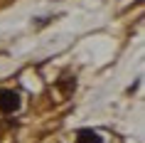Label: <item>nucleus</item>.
<instances>
[{
    "instance_id": "f257e3e1",
    "label": "nucleus",
    "mask_w": 145,
    "mask_h": 143,
    "mask_svg": "<svg viewBox=\"0 0 145 143\" xmlns=\"http://www.w3.org/2000/svg\"><path fill=\"white\" fill-rule=\"evenodd\" d=\"M17 106H20V94L12 89H3L0 91V111L3 113H12L17 111Z\"/></svg>"
},
{
    "instance_id": "f03ea898",
    "label": "nucleus",
    "mask_w": 145,
    "mask_h": 143,
    "mask_svg": "<svg viewBox=\"0 0 145 143\" xmlns=\"http://www.w3.org/2000/svg\"><path fill=\"white\" fill-rule=\"evenodd\" d=\"M76 143H103V141H101V136H99V133H93V131L84 128V131H79Z\"/></svg>"
}]
</instances>
